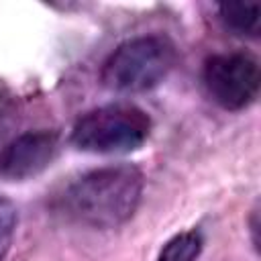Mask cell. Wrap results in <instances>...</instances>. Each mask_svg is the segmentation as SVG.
<instances>
[{
    "label": "cell",
    "instance_id": "cell-1",
    "mask_svg": "<svg viewBox=\"0 0 261 261\" xmlns=\"http://www.w3.org/2000/svg\"><path fill=\"white\" fill-rule=\"evenodd\" d=\"M143 186V171L130 163L88 169L55 194L53 210L63 220L84 228H118L135 216Z\"/></svg>",
    "mask_w": 261,
    "mask_h": 261
},
{
    "label": "cell",
    "instance_id": "cell-2",
    "mask_svg": "<svg viewBox=\"0 0 261 261\" xmlns=\"http://www.w3.org/2000/svg\"><path fill=\"white\" fill-rule=\"evenodd\" d=\"M177 61L175 45L165 35H139L122 41L104 61L100 80L118 94H141L167 80Z\"/></svg>",
    "mask_w": 261,
    "mask_h": 261
},
{
    "label": "cell",
    "instance_id": "cell-3",
    "mask_svg": "<svg viewBox=\"0 0 261 261\" xmlns=\"http://www.w3.org/2000/svg\"><path fill=\"white\" fill-rule=\"evenodd\" d=\"M151 135L149 114L128 102H112L84 112L71 126L69 141L77 151L122 155L137 151Z\"/></svg>",
    "mask_w": 261,
    "mask_h": 261
},
{
    "label": "cell",
    "instance_id": "cell-4",
    "mask_svg": "<svg viewBox=\"0 0 261 261\" xmlns=\"http://www.w3.org/2000/svg\"><path fill=\"white\" fill-rule=\"evenodd\" d=\"M202 84L210 100L222 110H245L259 96V61L245 51L214 53L204 61Z\"/></svg>",
    "mask_w": 261,
    "mask_h": 261
},
{
    "label": "cell",
    "instance_id": "cell-5",
    "mask_svg": "<svg viewBox=\"0 0 261 261\" xmlns=\"http://www.w3.org/2000/svg\"><path fill=\"white\" fill-rule=\"evenodd\" d=\"M59 155V135L49 128L24 130L0 149V179L27 181L41 175Z\"/></svg>",
    "mask_w": 261,
    "mask_h": 261
},
{
    "label": "cell",
    "instance_id": "cell-6",
    "mask_svg": "<svg viewBox=\"0 0 261 261\" xmlns=\"http://www.w3.org/2000/svg\"><path fill=\"white\" fill-rule=\"evenodd\" d=\"M218 18L222 27L237 37H257L261 29V4L224 2L218 6Z\"/></svg>",
    "mask_w": 261,
    "mask_h": 261
},
{
    "label": "cell",
    "instance_id": "cell-7",
    "mask_svg": "<svg viewBox=\"0 0 261 261\" xmlns=\"http://www.w3.org/2000/svg\"><path fill=\"white\" fill-rule=\"evenodd\" d=\"M204 239L198 230H184L173 234L159 251L155 261H198Z\"/></svg>",
    "mask_w": 261,
    "mask_h": 261
},
{
    "label": "cell",
    "instance_id": "cell-8",
    "mask_svg": "<svg viewBox=\"0 0 261 261\" xmlns=\"http://www.w3.org/2000/svg\"><path fill=\"white\" fill-rule=\"evenodd\" d=\"M16 222H18V212L14 204L0 196V261H4L10 249V243L16 232Z\"/></svg>",
    "mask_w": 261,
    "mask_h": 261
},
{
    "label": "cell",
    "instance_id": "cell-9",
    "mask_svg": "<svg viewBox=\"0 0 261 261\" xmlns=\"http://www.w3.org/2000/svg\"><path fill=\"white\" fill-rule=\"evenodd\" d=\"M6 112H8V98H6V96L2 94V90H0V126H2V120H4Z\"/></svg>",
    "mask_w": 261,
    "mask_h": 261
}]
</instances>
